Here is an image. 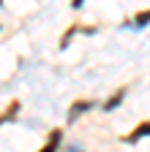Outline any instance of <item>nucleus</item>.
I'll list each match as a JSON object with an SVG mask.
<instances>
[{"label": "nucleus", "instance_id": "20e7f679", "mask_svg": "<svg viewBox=\"0 0 150 152\" xmlns=\"http://www.w3.org/2000/svg\"><path fill=\"white\" fill-rule=\"evenodd\" d=\"M147 22H150V8H147V11H139V14L134 16V27H145Z\"/></svg>", "mask_w": 150, "mask_h": 152}, {"label": "nucleus", "instance_id": "7ed1b4c3", "mask_svg": "<svg viewBox=\"0 0 150 152\" xmlns=\"http://www.w3.org/2000/svg\"><path fill=\"white\" fill-rule=\"evenodd\" d=\"M16 111H19V101H14V103L8 106V111H6V114H0V125L8 122V120H14V117H16Z\"/></svg>", "mask_w": 150, "mask_h": 152}, {"label": "nucleus", "instance_id": "39448f33", "mask_svg": "<svg viewBox=\"0 0 150 152\" xmlns=\"http://www.w3.org/2000/svg\"><path fill=\"white\" fill-rule=\"evenodd\" d=\"M90 106H93V101H77V103H74V109H71V117H77L79 111H87Z\"/></svg>", "mask_w": 150, "mask_h": 152}, {"label": "nucleus", "instance_id": "423d86ee", "mask_svg": "<svg viewBox=\"0 0 150 152\" xmlns=\"http://www.w3.org/2000/svg\"><path fill=\"white\" fill-rule=\"evenodd\" d=\"M58 141H60V130H55L52 136H49V141L44 144V149H55V147H58Z\"/></svg>", "mask_w": 150, "mask_h": 152}, {"label": "nucleus", "instance_id": "f257e3e1", "mask_svg": "<svg viewBox=\"0 0 150 152\" xmlns=\"http://www.w3.org/2000/svg\"><path fill=\"white\" fill-rule=\"evenodd\" d=\"M145 136H150V120L139 122V125H137V130L126 133V136H123V141H126V144H137V141H139V139H145Z\"/></svg>", "mask_w": 150, "mask_h": 152}, {"label": "nucleus", "instance_id": "f03ea898", "mask_svg": "<svg viewBox=\"0 0 150 152\" xmlns=\"http://www.w3.org/2000/svg\"><path fill=\"white\" fill-rule=\"evenodd\" d=\"M123 98H126V90H117V92H115V95H112V98L104 103V109H106V111H109V109H117V103H120Z\"/></svg>", "mask_w": 150, "mask_h": 152}]
</instances>
